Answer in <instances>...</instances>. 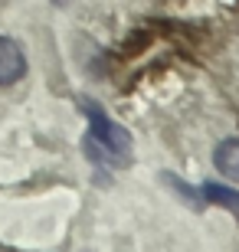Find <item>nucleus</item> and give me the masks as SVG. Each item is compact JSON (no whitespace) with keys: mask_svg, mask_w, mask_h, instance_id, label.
<instances>
[{"mask_svg":"<svg viewBox=\"0 0 239 252\" xmlns=\"http://www.w3.org/2000/svg\"><path fill=\"white\" fill-rule=\"evenodd\" d=\"M23 72H27L23 49L13 39L0 36V85H13L17 79H23Z\"/></svg>","mask_w":239,"mask_h":252,"instance_id":"obj_2","label":"nucleus"},{"mask_svg":"<svg viewBox=\"0 0 239 252\" xmlns=\"http://www.w3.org/2000/svg\"><path fill=\"white\" fill-rule=\"evenodd\" d=\"M203 196H206L210 203H216V206H226V210H233V213L239 216V193H236V190H230V187H220V184H206V187H203Z\"/></svg>","mask_w":239,"mask_h":252,"instance_id":"obj_4","label":"nucleus"},{"mask_svg":"<svg viewBox=\"0 0 239 252\" xmlns=\"http://www.w3.org/2000/svg\"><path fill=\"white\" fill-rule=\"evenodd\" d=\"M82 108L89 115V141L85 144L92 151V158L105 160V164H128L131 134L121 125L111 122L95 102H82Z\"/></svg>","mask_w":239,"mask_h":252,"instance_id":"obj_1","label":"nucleus"},{"mask_svg":"<svg viewBox=\"0 0 239 252\" xmlns=\"http://www.w3.org/2000/svg\"><path fill=\"white\" fill-rule=\"evenodd\" d=\"M213 160H216V170H220L223 177L239 180V141L236 138L223 141L220 148H216V154H213Z\"/></svg>","mask_w":239,"mask_h":252,"instance_id":"obj_3","label":"nucleus"}]
</instances>
